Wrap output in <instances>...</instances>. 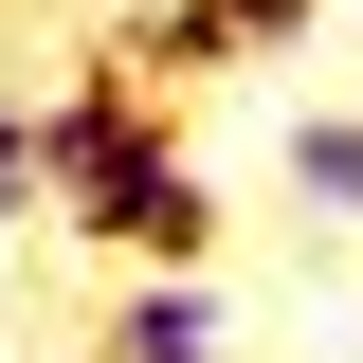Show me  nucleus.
<instances>
[{
	"mask_svg": "<svg viewBox=\"0 0 363 363\" xmlns=\"http://www.w3.org/2000/svg\"><path fill=\"white\" fill-rule=\"evenodd\" d=\"M0 218H37V91H0Z\"/></svg>",
	"mask_w": 363,
	"mask_h": 363,
	"instance_id": "obj_4",
	"label": "nucleus"
},
{
	"mask_svg": "<svg viewBox=\"0 0 363 363\" xmlns=\"http://www.w3.org/2000/svg\"><path fill=\"white\" fill-rule=\"evenodd\" d=\"M291 200L363 218V109H309V128H291Z\"/></svg>",
	"mask_w": 363,
	"mask_h": 363,
	"instance_id": "obj_3",
	"label": "nucleus"
},
{
	"mask_svg": "<svg viewBox=\"0 0 363 363\" xmlns=\"http://www.w3.org/2000/svg\"><path fill=\"white\" fill-rule=\"evenodd\" d=\"M37 218L55 236H128V255H218V182L182 164L164 73L91 55V73L37 109Z\"/></svg>",
	"mask_w": 363,
	"mask_h": 363,
	"instance_id": "obj_1",
	"label": "nucleus"
},
{
	"mask_svg": "<svg viewBox=\"0 0 363 363\" xmlns=\"http://www.w3.org/2000/svg\"><path fill=\"white\" fill-rule=\"evenodd\" d=\"M109 363H236V291L200 255H164L145 291H109Z\"/></svg>",
	"mask_w": 363,
	"mask_h": 363,
	"instance_id": "obj_2",
	"label": "nucleus"
}]
</instances>
